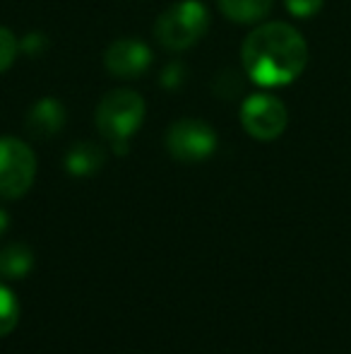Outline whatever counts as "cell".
<instances>
[{
	"label": "cell",
	"instance_id": "cell-1",
	"mask_svg": "<svg viewBox=\"0 0 351 354\" xmlns=\"http://www.w3.org/2000/svg\"><path fill=\"white\" fill-rule=\"evenodd\" d=\"M241 61L248 77L260 87L291 84L308 63V46L299 29L284 22L260 24L245 37Z\"/></svg>",
	"mask_w": 351,
	"mask_h": 354
},
{
	"label": "cell",
	"instance_id": "cell-2",
	"mask_svg": "<svg viewBox=\"0 0 351 354\" xmlns=\"http://www.w3.org/2000/svg\"><path fill=\"white\" fill-rule=\"evenodd\" d=\"M97 128L118 154L128 152V142L145 121V99L132 89H113L97 106Z\"/></svg>",
	"mask_w": 351,
	"mask_h": 354
},
{
	"label": "cell",
	"instance_id": "cell-3",
	"mask_svg": "<svg viewBox=\"0 0 351 354\" xmlns=\"http://www.w3.org/2000/svg\"><path fill=\"white\" fill-rule=\"evenodd\" d=\"M210 12L200 0H181L164 10L154 24V37L169 51H185L205 37Z\"/></svg>",
	"mask_w": 351,
	"mask_h": 354
},
{
	"label": "cell",
	"instance_id": "cell-4",
	"mask_svg": "<svg viewBox=\"0 0 351 354\" xmlns=\"http://www.w3.org/2000/svg\"><path fill=\"white\" fill-rule=\"evenodd\" d=\"M37 176V157L27 142L17 138H0V198L14 201L32 188Z\"/></svg>",
	"mask_w": 351,
	"mask_h": 354
},
{
	"label": "cell",
	"instance_id": "cell-5",
	"mask_svg": "<svg viewBox=\"0 0 351 354\" xmlns=\"http://www.w3.org/2000/svg\"><path fill=\"white\" fill-rule=\"evenodd\" d=\"M166 149L178 162H205L217 149V133L205 121L181 118L166 131Z\"/></svg>",
	"mask_w": 351,
	"mask_h": 354
},
{
	"label": "cell",
	"instance_id": "cell-6",
	"mask_svg": "<svg viewBox=\"0 0 351 354\" xmlns=\"http://www.w3.org/2000/svg\"><path fill=\"white\" fill-rule=\"evenodd\" d=\"M241 123L245 133L255 140H277L286 131L289 111L277 97L253 94L241 106Z\"/></svg>",
	"mask_w": 351,
	"mask_h": 354
},
{
	"label": "cell",
	"instance_id": "cell-7",
	"mask_svg": "<svg viewBox=\"0 0 351 354\" xmlns=\"http://www.w3.org/2000/svg\"><path fill=\"white\" fill-rule=\"evenodd\" d=\"M103 66L121 80L140 77L152 66V51L140 39H118L103 53Z\"/></svg>",
	"mask_w": 351,
	"mask_h": 354
},
{
	"label": "cell",
	"instance_id": "cell-8",
	"mask_svg": "<svg viewBox=\"0 0 351 354\" xmlns=\"http://www.w3.org/2000/svg\"><path fill=\"white\" fill-rule=\"evenodd\" d=\"M63 126H66V109L53 97H43L41 102L34 104L24 121V128L34 140H48V138L58 136Z\"/></svg>",
	"mask_w": 351,
	"mask_h": 354
},
{
	"label": "cell",
	"instance_id": "cell-9",
	"mask_svg": "<svg viewBox=\"0 0 351 354\" xmlns=\"http://www.w3.org/2000/svg\"><path fill=\"white\" fill-rule=\"evenodd\" d=\"M103 162H106V152L101 149V145L89 140L75 142L66 154V171L70 176L85 178L97 174L103 167Z\"/></svg>",
	"mask_w": 351,
	"mask_h": 354
},
{
	"label": "cell",
	"instance_id": "cell-10",
	"mask_svg": "<svg viewBox=\"0 0 351 354\" xmlns=\"http://www.w3.org/2000/svg\"><path fill=\"white\" fill-rule=\"evenodd\" d=\"M34 268V251L32 246L22 241L8 243L0 248V277L3 280H22Z\"/></svg>",
	"mask_w": 351,
	"mask_h": 354
},
{
	"label": "cell",
	"instance_id": "cell-11",
	"mask_svg": "<svg viewBox=\"0 0 351 354\" xmlns=\"http://www.w3.org/2000/svg\"><path fill=\"white\" fill-rule=\"evenodd\" d=\"M219 10L231 22L253 24L270 15L272 0H219Z\"/></svg>",
	"mask_w": 351,
	"mask_h": 354
},
{
	"label": "cell",
	"instance_id": "cell-12",
	"mask_svg": "<svg viewBox=\"0 0 351 354\" xmlns=\"http://www.w3.org/2000/svg\"><path fill=\"white\" fill-rule=\"evenodd\" d=\"M19 323V301L8 284L0 282V337L10 335Z\"/></svg>",
	"mask_w": 351,
	"mask_h": 354
},
{
	"label": "cell",
	"instance_id": "cell-13",
	"mask_svg": "<svg viewBox=\"0 0 351 354\" xmlns=\"http://www.w3.org/2000/svg\"><path fill=\"white\" fill-rule=\"evenodd\" d=\"M17 56V39L10 29L0 27V73H5Z\"/></svg>",
	"mask_w": 351,
	"mask_h": 354
},
{
	"label": "cell",
	"instance_id": "cell-14",
	"mask_svg": "<svg viewBox=\"0 0 351 354\" xmlns=\"http://www.w3.org/2000/svg\"><path fill=\"white\" fill-rule=\"evenodd\" d=\"M325 0H284L286 10L294 17H313L315 12H320Z\"/></svg>",
	"mask_w": 351,
	"mask_h": 354
},
{
	"label": "cell",
	"instance_id": "cell-15",
	"mask_svg": "<svg viewBox=\"0 0 351 354\" xmlns=\"http://www.w3.org/2000/svg\"><path fill=\"white\" fill-rule=\"evenodd\" d=\"M8 227H10V217H8V212L0 207V236H3L5 232H8Z\"/></svg>",
	"mask_w": 351,
	"mask_h": 354
}]
</instances>
